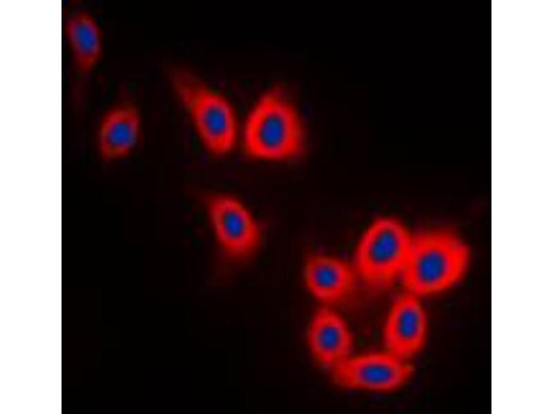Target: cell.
<instances>
[{
  "label": "cell",
  "instance_id": "obj_10",
  "mask_svg": "<svg viewBox=\"0 0 553 414\" xmlns=\"http://www.w3.org/2000/svg\"><path fill=\"white\" fill-rule=\"evenodd\" d=\"M141 131V117L135 105L122 102L114 106L104 115L98 130L100 157L109 162L126 158L138 146Z\"/></svg>",
  "mask_w": 553,
  "mask_h": 414
},
{
  "label": "cell",
  "instance_id": "obj_3",
  "mask_svg": "<svg viewBox=\"0 0 553 414\" xmlns=\"http://www.w3.org/2000/svg\"><path fill=\"white\" fill-rule=\"evenodd\" d=\"M170 81L204 147L222 157L232 151L238 139V123L230 102L192 72L175 69Z\"/></svg>",
  "mask_w": 553,
  "mask_h": 414
},
{
  "label": "cell",
  "instance_id": "obj_6",
  "mask_svg": "<svg viewBox=\"0 0 553 414\" xmlns=\"http://www.w3.org/2000/svg\"><path fill=\"white\" fill-rule=\"evenodd\" d=\"M331 379L341 388L371 391H391L411 377L410 360L389 351L350 355L330 370Z\"/></svg>",
  "mask_w": 553,
  "mask_h": 414
},
{
  "label": "cell",
  "instance_id": "obj_4",
  "mask_svg": "<svg viewBox=\"0 0 553 414\" xmlns=\"http://www.w3.org/2000/svg\"><path fill=\"white\" fill-rule=\"evenodd\" d=\"M413 234L397 219L389 216L373 220L360 237L353 265L359 280L371 288L383 289L400 280Z\"/></svg>",
  "mask_w": 553,
  "mask_h": 414
},
{
  "label": "cell",
  "instance_id": "obj_5",
  "mask_svg": "<svg viewBox=\"0 0 553 414\" xmlns=\"http://www.w3.org/2000/svg\"><path fill=\"white\" fill-rule=\"evenodd\" d=\"M206 208L217 244L227 257L245 259L258 250L262 236L260 225L240 199L227 193L212 194Z\"/></svg>",
  "mask_w": 553,
  "mask_h": 414
},
{
  "label": "cell",
  "instance_id": "obj_2",
  "mask_svg": "<svg viewBox=\"0 0 553 414\" xmlns=\"http://www.w3.org/2000/svg\"><path fill=\"white\" fill-rule=\"evenodd\" d=\"M468 246L444 229L413 234L400 280L405 291L420 297L441 293L462 279L469 266Z\"/></svg>",
  "mask_w": 553,
  "mask_h": 414
},
{
  "label": "cell",
  "instance_id": "obj_8",
  "mask_svg": "<svg viewBox=\"0 0 553 414\" xmlns=\"http://www.w3.org/2000/svg\"><path fill=\"white\" fill-rule=\"evenodd\" d=\"M307 343L314 359L329 371L348 358L353 347L352 333L345 320L325 305L313 315Z\"/></svg>",
  "mask_w": 553,
  "mask_h": 414
},
{
  "label": "cell",
  "instance_id": "obj_11",
  "mask_svg": "<svg viewBox=\"0 0 553 414\" xmlns=\"http://www.w3.org/2000/svg\"><path fill=\"white\" fill-rule=\"evenodd\" d=\"M64 32L74 66L79 76L86 78L102 56L103 37L100 28L90 13L82 10L68 19Z\"/></svg>",
  "mask_w": 553,
  "mask_h": 414
},
{
  "label": "cell",
  "instance_id": "obj_9",
  "mask_svg": "<svg viewBox=\"0 0 553 414\" xmlns=\"http://www.w3.org/2000/svg\"><path fill=\"white\" fill-rule=\"evenodd\" d=\"M303 276L310 294L329 306L347 297L359 281L352 263L319 253L307 258Z\"/></svg>",
  "mask_w": 553,
  "mask_h": 414
},
{
  "label": "cell",
  "instance_id": "obj_7",
  "mask_svg": "<svg viewBox=\"0 0 553 414\" xmlns=\"http://www.w3.org/2000/svg\"><path fill=\"white\" fill-rule=\"evenodd\" d=\"M428 328V315L421 297L404 291L394 300L385 321V350L410 360L424 346Z\"/></svg>",
  "mask_w": 553,
  "mask_h": 414
},
{
  "label": "cell",
  "instance_id": "obj_1",
  "mask_svg": "<svg viewBox=\"0 0 553 414\" xmlns=\"http://www.w3.org/2000/svg\"><path fill=\"white\" fill-rule=\"evenodd\" d=\"M241 141L245 155L257 160L288 161L303 152L305 126L282 87L269 88L256 99L244 123Z\"/></svg>",
  "mask_w": 553,
  "mask_h": 414
}]
</instances>
